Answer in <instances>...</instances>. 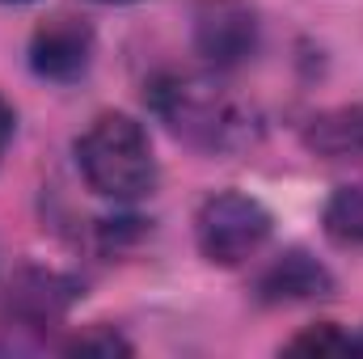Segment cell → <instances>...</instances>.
<instances>
[{"label": "cell", "mask_w": 363, "mask_h": 359, "mask_svg": "<svg viewBox=\"0 0 363 359\" xmlns=\"http://www.w3.org/2000/svg\"><path fill=\"white\" fill-rule=\"evenodd\" d=\"M271 211L241 190H220L211 194L199 216H194V237H199V254L211 267H241L245 258H254L267 241H271Z\"/></svg>", "instance_id": "3957f363"}, {"label": "cell", "mask_w": 363, "mask_h": 359, "mask_svg": "<svg viewBox=\"0 0 363 359\" xmlns=\"http://www.w3.org/2000/svg\"><path fill=\"white\" fill-rule=\"evenodd\" d=\"M64 351H72V355H127V351H131V343H127L123 334H114V330L97 326V330H89V334H77Z\"/></svg>", "instance_id": "8fae6325"}, {"label": "cell", "mask_w": 363, "mask_h": 359, "mask_svg": "<svg viewBox=\"0 0 363 359\" xmlns=\"http://www.w3.org/2000/svg\"><path fill=\"white\" fill-rule=\"evenodd\" d=\"M0 4H26V0H0Z\"/></svg>", "instance_id": "5bb4252c"}, {"label": "cell", "mask_w": 363, "mask_h": 359, "mask_svg": "<svg viewBox=\"0 0 363 359\" xmlns=\"http://www.w3.org/2000/svg\"><path fill=\"white\" fill-rule=\"evenodd\" d=\"M152 110L199 148H237L254 136V114L228 93V85L194 72H169L152 85Z\"/></svg>", "instance_id": "7a4b0ae2"}, {"label": "cell", "mask_w": 363, "mask_h": 359, "mask_svg": "<svg viewBox=\"0 0 363 359\" xmlns=\"http://www.w3.org/2000/svg\"><path fill=\"white\" fill-rule=\"evenodd\" d=\"M106 4H118V0H106Z\"/></svg>", "instance_id": "9a60e30c"}, {"label": "cell", "mask_w": 363, "mask_h": 359, "mask_svg": "<svg viewBox=\"0 0 363 359\" xmlns=\"http://www.w3.org/2000/svg\"><path fill=\"white\" fill-rule=\"evenodd\" d=\"M77 170L93 194L135 203L157 186V157L148 131L131 114H97L77 140Z\"/></svg>", "instance_id": "6da1fadb"}, {"label": "cell", "mask_w": 363, "mask_h": 359, "mask_svg": "<svg viewBox=\"0 0 363 359\" xmlns=\"http://www.w3.org/2000/svg\"><path fill=\"white\" fill-rule=\"evenodd\" d=\"M77 296V283L64 279V275H51V270H26L13 292H9V313L21 317L26 326H43L51 317H60Z\"/></svg>", "instance_id": "8992f818"}, {"label": "cell", "mask_w": 363, "mask_h": 359, "mask_svg": "<svg viewBox=\"0 0 363 359\" xmlns=\"http://www.w3.org/2000/svg\"><path fill=\"white\" fill-rule=\"evenodd\" d=\"M287 351H291V355H351V351H355V338L342 334L334 321H321V326L296 334V338L287 343Z\"/></svg>", "instance_id": "30bf717a"}, {"label": "cell", "mask_w": 363, "mask_h": 359, "mask_svg": "<svg viewBox=\"0 0 363 359\" xmlns=\"http://www.w3.org/2000/svg\"><path fill=\"white\" fill-rule=\"evenodd\" d=\"M355 351L363 355V334H355Z\"/></svg>", "instance_id": "4fadbf2b"}, {"label": "cell", "mask_w": 363, "mask_h": 359, "mask_svg": "<svg viewBox=\"0 0 363 359\" xmlns=\"http://www.w3.org/2000/svg\"><path fill=\"white\" fill-rule=\"evenodd\" d=\"M304 144L325 157V161H359L363 157V110L359 106H342V110H325L304 127Z\"/></svg>", "instance_id": "52a82bcc"}, {"label": "cell", "mask_w": 363, "mask_h": 359, "mask_svg": "<svg viewBox=\"0 0 363 359\" xmlns=\"http://www.w3.org/2000/svg\"><path fill=\"white\" fill-rule=\"evenodd\" d=\"M13 127H17V114H13V106L0 97V157H4V148H9V140H13Z\"/></svg>", "instance_id": "7c38bea8"}, {"label": "cell", "mask_w": 363, "mask_h": 359, "mask_svg": "<svg viewBox=\"0 0 363 359\" xmlns=\"http://www.w3.org/2000/svg\"><path fill=\"white\" fill-rule=\"evenodd\" d=\"M330 292H334V275L317 258H308L304 250L279 254L258 275V300L262 304H300V300H321Z\"/></svg>", "instance_id": "5b68a950"}, {"label": "cell", "mask_w": 363, "mask_h": 359, "mask_svg": "<svg viewBox=\"0 0 363 359\" xmlns=\"http://www.w3.org/2000/svg\"><path fill=\"white\" fill-rule=\"evenodd\" d=\"M93 60V30L81 17H51L30 38V68L47 81H77Z\"/></svg>", "instance_id": "277c9868"}, {"label": "cell", "mask_w": 363, "mask_h": 359, "mask_svg": "<svg viewBox=\"0 0 363 359\" xmlns=\"http://www.w3.org/2000/svg\"><path fill=\"white\" fill-rule=\"evenodd\" d=\"M325 233L338 245H363V182L338 186L325 203Z\"/></svg>", "instance_id": "9c48e42d"}, {"label": "cell", "mask_w": 363, "mask_h": 359, "mask_svg": "<svg viewBox=\"0 0 363 359\" xmlns=\"http://www.w3.org/2000/svg\"><path fill=\"white\" fill-rule=\"evenodd\" d=\"M199 51L211 64H237L254 51V17L241 9H216L199 21Z\"/></svg>", "instance_id": "ba28073f"}]
</instances>
